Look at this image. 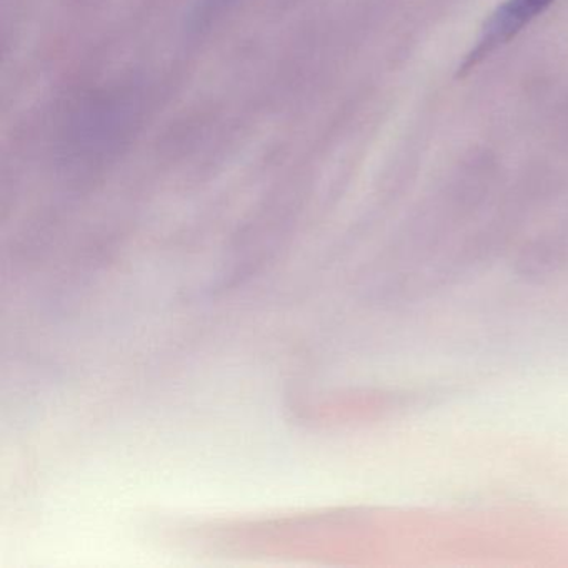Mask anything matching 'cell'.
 Listing matches in <instances>:
<instances>
[{
    "label": "cell",
    "mask_w": 568,
    "mask_h": 568,
    "mask_svg": "<svg viewBox=\"0 0 568 568\" xmlns=\"http://www.w3.org/2000/svg\"><path fill=\"white\" fill-rule=\"evenodd\" d=\"M232 2H234V0H204L201 11H199V14L195 16V18H197L199 21H207V19L217 14L222 9L227 8Z\"/></svg>",
    "instance_id": "obj_2"
},
{
    "label": "cell",
    "mask_w": 568,
    "mask_h": 568,
    "mask_svg": "<svg viewBox=\"0 0 568 568\" xmlns=\"http://www.w3.org/2000/svg\"><path fill=\"white\" fill-rule=\"evenodd\" d=\"M555 0H505L485 21L474 48L458 65L457 78H465L501 45L508 44L531 21L544 14Z\"/></svg>",
    "instance_id": "obj_1"
}]
</instances>
